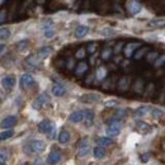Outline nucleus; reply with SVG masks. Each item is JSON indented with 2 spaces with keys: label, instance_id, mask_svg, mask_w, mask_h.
<instances>
[{
  "label": "nucleus",
  "instance_id": "12",
  "mask_svg": "<svg viewBox=\"0 0 165 165\" xmlns=\"http://www.w3.org/2000/svg\"><path fill=\"white\" fill-rule=\"evenodd\" d=\"M65 88L62 87V85H60V84H55L53 87H52V93L55 97H62L65 94Z\"/></svg>",
  "mask_w": 165,
  "mask_h": 165
},
{
  "label": "nucleus",
  "instance_id": "23",
  "mask_svg": "<svg viewBox=\"0 0 165 165\" xmlns=\"http://www.w3.org/2000/svg\"><path fill=\"white\" fill-rule=\"evenodd\" d=\"M149 111H150V108H149V107L142 106V107H140V108H137V109H136L135 114H136V117H144V116L148 114V112H149Z\"/></svg>",
  "mask_w": 165,
  "mask_h": 165
},
{
  "label": "nucleus",
  "instance_id": "35",
  "mask_svg": "<svg viewBox=\"0 0 165 165\" xmlns=\"http://www.w3.org/2000/svg\"><path fill=\"white\" fill-rule=\"evenodd\" d=\"M164 61H165V56H161V59H159L156 62H155V66H160V65L164 62Z\"/></svg>",
  "mask_w": 165,
  "mask_h": 165
},
{
  "label": "nucleus",
  "instance_id": "41",
  "mask_svg": "<svg viewBox=\"0 0 165 165\" xmlns=\"http://www.w3.org/2000/svg\"><path fill=\"white\" fill-rule=\"evenodd\" d=\"M4 50H5V45H0V55L4 52Z\"/></svg>",
  "mask_w": 165,
  "mask_h": 165
},
{
  "label": "nucleus",
  "instance_id": "17",
  "mask_svg": "<svg viewBox=\"0 0 165 165\" xmlns=\"http://www.w3.org/2000/svg\"><path fill=\"white\" fill-rule=\"evenodd\" d=\"M93 154H94V157H95V159H102L103 156L106 155V150H104V148H103V146L98 145L97 148L93 150Z\"/></svg>",
  "mask_w": 165,
  "mask_h": 165
},
{
  "label": "nucleus",
  "instance_id": "43",
  "mask_svg": "<svg viewBox=\"0 0 165 165\" xmlns=\"http://www.w3.org/2000/svg\"><path fill=\"white\" fill-rule=\"evenodd\" d=\"M3 2H4V0H0V4H2V3H3Z\"/></svg>",
  "mask_w": 165,
  "mask_h": 165
},
{
  "label": "nucleus",
  "instance_id": "6",
  "mask_svg": "<svg viewBox=\"0 0 165 165\" xmlns=\"http://www.w3.org/2000/svg\"><path fill=\"white\" fill-rule=\"evenodd\" d=\"M48 95L46 94V93H42L41 95H38V98L36 99L34 102H33V108L34 109H40V108H42L43 107L46 103H48Z\"/></svg>",
  "mask_w": 165,
  "mask_h": 165
},
{
  "label": "nucleus",
  "instance_id": "40",
  "mask_svg": "<svg viewBox=\"0 0 165 165\" xmlns=\"http://www.w3.org/2000/svg\"><path fill=\"white\" fill-rule=\"evenodd\" d=\"M94 50H95V45H90V47H89V52H94Z\"/></svg>",
  "mask_w": 165,
  "mask_h": 165
},
{
  "label": "nucleus",
  "instance_id": "22",
  "mask_svg": "<svg viewBox=\"0 0 165 165\" xmlns=\"http://www.w3.org/2000/svg\"><path fill=\"white\" fill-rule=\"evenodd\" d=\"M14 132L11 130H4L3 132H0V142L2 141H5V140H8L10 137H13Z\"/></svg>",
  "mask_w": 165,
  "mask_h": 165
},
{
  "label": "nucleus",
  "instance_id": "37",
  "mask_svg": "<svg viewBox=\"0 0 165 165\" xmlns=\"http://www.w3.org/2000/svg\"><path fill=\"white\" fill-rule=\"evenodd\" d=\"M156 55H157L156 52H152L151 55H149V57H148V59H149V61H150V60H154V59L156 57Z\"/></svg>",
  "mask_w": 165,
  "mask_h": 165
},
{
  "label": "nucleus",
  "instance_id": "18",
  "mask_svg": "<svg viewBox=\"0 0 165 165\" xmlns=\"http://www.w3.org/2000/svg\"><path fill=\"white\" fill-rule=\"evenodd\" d=\"M81 100L83 102H89V103L98 102V100H99V95H98V94H87V95L81 97Z\"/></svg>",
  "mask_w": 165,
  "mask_h": 165
},
{
  "label": "nucleus",
  "instance_id": "1",
  "mask_svg": "<svg viewBox=\"0 0 165 165\" xmlns=\"http://www.w3.org/2000/svg\"><path fill=\"white\" fill-rule=\"evenodd\" d=\"M38 130H40L41 133H46V135H50L51 137H53L55 126H53V123H51L50 121H42L38 125Z\"/></svg>",
  "mask_w": 165,
  "mask_h": 165
},
{
  "label": "nucleus",
  "instance_id": "33",
  "mask_svg": "<svg viewBox=\"0 0 165 165\" xmlns=\"http://www.w3.org/2000/svg\"><path fill=\"white\" fill-rule=\"evenodd\" d=\"M109 56H111V50H109V48H107V50L103 51L102 57H103V59H109Z\"/></svg>",
  "mask_w": 165,
  "mask_h": 165
},
{
  "label": "nucleus",
  "instance_id": "5",
  "mask_svg": "<svg viewBox=\"0 0 165 165\" xmlns=\"http://www.w3.org/2000/svg\"><path fill=\"white\" fill-rule=\"evenodd\" d=\"M60 160H61V152L57 150L51 151L47 156V164H50V165H56L60 163Z\"/></svg>",
  "mask_w": 165,
  "mask_h": 165
},
{
  "label": "nucleus",
  "instance_id": "31",
  "mask_svg": "<svg viewBox=\"0 0 165 165\" xmlns=\"http://www.w3.org/2000/svg\"><path fill=\"white\" fill-rule=\"evenodd\" d=\"M127 116V112L123 111V109H118L117 112H116V117H119V118H123Z\"/></svg>",
  "mask_w": 165,
  "mask_h": 165
},
{
  "label": "nucleus",
  "instance_id": "44",
  "mask_svg": "<svg viewBox=\"0 0 165 165\" xmlns=\"http://www.w3.org/2000/svg\"><path fill=\"white\" fill-rule=\"evenodd\" d=\"M24 165H28V164H24Z\"/></svg>",
  "mask_w": 165,
  "mask_h": 165
},
{
  "label": "nucleus",
  "instance_id": "15",
  "mask_svg": "<svg viewBox=\"0 0 165 165\" xmlns=\"http://www.w3.org/2000/svg\"><path fill=\"white\" fill-rule=\"evenodd\" d=\"M88 32H89V27H87V26H79L76 28V30H75V36H76L78 38H83Z\"/></svg>",
  "mask_w": 165,
  "mask_h": 165
},
{
  "label": "nucleus",
  "instance_id": "30",
  "mask_svg": "<svg viewBox=\"0 0 165 165\" xmlns=\"http://www.w3.org/2000/svg\"><path fill=\"white\" fill-rule=\"evenodd\" d=\"M27 46H28V41H21L17 45V47H18V50H19V51L26 50V48H27Z\"/></svg>",
  "mask_w": 165,
  "mask_h": 165
},
{
  "label": "nucleus",
  "instance_id": "10",
  "mask_svg": "<svg viewBox=\"0 0 165 165\" xmlns=\"http://www.w3.org/2000/svg\"><path fill=\"white\" fill-rule=\"evenodd\" d=\"M136 128H137V131L138 132H141V133H148L150 130H151V127L146 123V122L144 121H136Z\"/></svg>",
  "mask_w": 165,
  "mask_h": 165
},
{
  "label": "nucleus",
  "instance_id": "13",
  "mask_svg": "<svg viewBox=\"0 0 165 165\" xmlns=\"http://www.w3.org/2000/svg\"><path fill=\"white\" fill-rule=\"evenodd\" d=\"M128 10H130V13L131 14H137L140 10H141V5H140V3L137 2H131L130 4H128Z\"/></svg>",
  "mask_w": 165,
  "mask_h": 165
},
{
  "label": "nucleus",
  "instance_id": "34",
  "mask_svg": "<svg viewBox=\"0 0 165 165\" xmlns=\"http://www.w3.org/2000/svg\"><path fill=\"white\" fill-rule=\"evenodd\" d=\"M84 53H85V51H84V48H81V50H79V51H78V53H76V56H78L79 59H83V57H84Z\"/></svg>",
  "mask_w": 165,
  "mask_h": 165
},
{
  "label": "nucleus",
  "instance_id": "11",
  "mask_svg": "<svg viewBox=\"0 0 165 165\" xmlns=\"http://www.w3.org/2000/svg\"><path fill=\"white\" fill-rule=\"evenodd\" d=\"M88 154H89V146L87 145V142H85V140H84V141H81L80 148H79L78 156L79 157H84V156H87Z\"/></svg>",
  "mask_w": 165,
  "mask_h": 165
},
{
  "label": "nucleus",
  "instance_id": "28",
  "mask_svg": "<svg viewBox=\"0 0 165 165\" xmlns=\"http://www.w3.org/2000/svg\"><path fill=\"white\" fill-rule=\"evenodd\" d=\"M87 69H88V65L85 64V62H81V64H79V66H78V69H76V74H83L84 71H87Z\"/></svg>",
  "mask_w": 165,
  "mask_h": 165
},
{
  "label": "nucleus",
  "instance_id": "20",
  "mask_svg": "<svg viewBox=\"0 0 165 165\" xmlns=\"http://www.w3.org/2000/svg\"><path fill=\"white\" fill-rule=\"evenodd\" d=\"M51 52H52L51 47H48V46L42 47V48H40V51H38V57H40V59H45V57H47Z\"/></svg>",
  "mask_w": 165,
  "mask_h": 165
},
{
  "label": "nucleus",
  "instance_id": "25",
  "mask_svg": "<svg viewBox=\"0 0 165 165\" xmlns=\"http://www.w3.org/2000/svg\"><path fill=\"white\" fill-rule=\"evenodd\" d=\"M98 144H99V146H108L113 144V140L109 137H99L98 138Z\"/></svg>",
  "mask_w": 165,
  "mask_h": 165
},
{
  "label": "nucleus",
  "instance_id": "16",
  "mask_svg": "<svg viewBox=\"0 0 165 165\" xmlns=\"http://www.w3.org/2000/svg\"><path fill=\"white\" fill-rule=\"evenodd\" d=\"M9 159V151L7 149H0V165H7Z\"/></svg>",
  "mask_w": 165,
  "mask_h": 165
},
{
  "label": "nucleus",
  "instance_id": "42",
  "mask_svg": "<svg viewBox=\"0 0 165 165\" xmlns=\"http://www.w3.org/2000/svg\"><path fill=\"white\" fill-rule=\"evenodd\" d=\"M148 157H149V155H144V156H142V161H144V163H146V161L149 160Z\"/></svg>",
  "mask_w": 165,
  "mask_h": 165
},
{
  "label": "nucleus",
  "instance_id": "19",
  "mask_svg": "<svg viewBox=\"0 0 165 165\" xmlns=\"http://www.w3.org/2000/svg\"><path fill=\"white\" fill-rule=\"evenodd\" d=\"M149 27L152 28H163L165 27V19H154L149 23Z\"/></svg>",
  "mask_w": 165,
  "mask_h": 165
},
{
  "label": "nucleus",
  "instance_id": "27",
  "mask_svg": "<svg viewBox=\"0 0 165 165\" xmlns=\"http://www.w3.org/2000/svg\"><path fill=\"white\" fill-rule=\"evenodd\" d=\"M106 75H107V70H106L104 68H99V69H98V71H97V78L99 79V80L104 79Z\"/></svg>",
  "mask_w": 165,
  "mask_h": 165
},
{
  "label": "nucleus",
  "instance_id": "21",
  "mask_svg": "<svg viewBox=\"0 0 165 165\" xmlns=\"http://www.w3.org/2000/svg\"><path fill=\"white\" fill-rule=\"evenodd\" d=\"M84 118L87 121L88 125H91V122L94 119V112L91 111V109H87V111H84Z\"/></svg>",
  "mask_w": 165,
  "mask_h": 165
},
{
  "label": "nucleus",
  "instance_id": "14",
  "mask_svg": "<svg viewBox=\"0 0 165 165\" xmlns=\"http://www.w3.org/2000/svg\"><path fill=\"white\" fill-rule=\"evenodd\" d=\"M69 141H70V133H69V131H66V130L61 131L60 135H59V142L64 145V144H68Z\"/></svg>",
  "mask_w": 165,
  "mask_h": 165
},
{
  "label": "nucleus",
  "instance_id": "7",
  "mask_svg": "<svg viewBox=\"0 0 165 165\" xmlns=\"http://www.w3.org/2000/svg\"><path fill=\"white\" fill-rule=\"evenodd\" d=\"M34 84V78L30 74H23L21 78V87L22 88H28L30 85Z\"/></svg>",
  "mask_w": 165,
  "mask_h": 165
},
{
  "label": "nucleus",
  "instance_id": "38",
  "mask_svg": "<svg viewBox=\"0 0 165 165\" xmlns=\"http://www.w3.org/2000/svg\"><path fill=\"white\" fill-rule=\"evenodd\" d=\"M102 33H104V34H106V33H107V34H111V33H113V30H112V29H103Z\"/></svg>",
  "mask_w": 165,
  "mask_h": 165
},
{
  "label": "nucleus",
  "instance_id": "26",
  "mask_svg": "<svg viewBox=\"0 0 165 165\" xmlns=\"http://www.w3.org/2000/svg\"><path fill=\"white\" fill-rule=\"evenodd\" d=\"M137 46H138L137 43H132V45H128V46L126 47V50H125V53H126V56H131V55H132V51L135 50V48H136Z\"/></svg>",
  "mask_w": 165,
  "mask_h": 165
},
{
  "label": "nucleus",
  "instance_id": "3",
  "mask_svg": "<svg viewBox=\"0 0 165 165\" xmlns=\"http://www.w3.org/2000/svg\"><path fill=\"white\" fill-rule=\"evenodd\" d=\"M121 131V122L117 119H112L107 128V133L109 136H117Z\"/></svg>",
  "mask_w": 165,
  "mask_h": 165
},
{
  "label": "nucleus",
  "instance_id": "29",
  "mask_svg": "<svg viewBox=\"0 0 165 165\" xmlns=\"http://www.w3.org/2000/svg\"><path fill=\"white\" fill-rule=\"evenodd\" d=\"M151 116L154 118H160L163 116V111H160V109H152L151 111Z\"/></svg>",
  "mask_w": 165,
  "mask_h": 165
},
{
  "label": "nucleus",
  "instance_id": "24",
  "mask_svg": "<svg viewBox=\"0 0 165 165\" xmlns=\"http://www.w3.org/2000/svg\"><path fill=\"white\" fill-rule=\"evenodd\" d=\"M9 37H10V30L7 27L0 28V40L4 41V40H8Z\"/></svg>",
  "mask_w": 165,
  "mask_h": 165
},
{
  "label": "nucleus",
  "instance_id": "8",
  "mask_svg": "<svg viewBox=\"0 0 165 165\" xmlns=\"http://www.w3.org/2000/svg\"><path fill=\"white\" fill-rule=\"evenodd\" d=\"M84 119V112L83 111H75L69 116V121L72 123H80Z\"/></svg>",
  "mask_w": 165,
  "mask_h": 165
},
{
  "label": "nucleus",
  "instance_id": "9",
  "mask_svg": "<svg viewBox=\"0 0 165 165\" xmlns=\"http://www.w3.org/2000/svg\"><path fill=\"white\" fill-rule=\"evenodd\" d=\"M2 85L5 88V89H11V88H14V85H15V78L14 76H5L3 78V80H2Z\"/></svg>",
  "mask_w": 165,
  "mask_h": 165
},
{
  "label": "nucleus",
  "instance_id": "2",
  "mask_svg": "<svg viewBox=\"0 0 165 165\" xmlns=\"http://www.w3.org/2000/svg\"><path fill=\"white\" fill-rule=\"evenodd\" d=\"M28 149H30V151L34 152V154H41V152L45 151L46 144H45V141H42V140H34V141L29 144Z\"/></svg>",
  "mask_w": 165,
  "mask_h": 165
},
{
  "label": "nucleus",
  "instance_id": "32",
  "mask_svg": "<svg viewBox=\"0 0 165 165\" xmlns=\"http://www.w3.org/2000/svg\"><path fill=\"white\" fill-rule=\"evenodd\" d=\"M53 34H55V32H53L52 29L45 30V37H46V38H52V37H53Z\"/></svg>",
  "mask_w": 165,
  "mask_h": 165
},
{
  "label": "nucleus",
  "instance_id": "36",
  "mask_svg": "<svg viewBox=\"0 0 165 165\" xmlns=\"http://www.w3.org/2000/svg\"><path fill=\"white\" fill-rule=\"evenodd\" d=\"M5 21V11L2 10L0 11V22H4Z\"/></svg>",
  "mask_w": 165,
  "mask_h": 165
},
{
  "label": "nucleus",
  "instance_id": "39",
  "mask_svg": "<svg viewBox=\"0 0 165 165\" xmlns=\"http://www.w3.org/2000/svg\"><path fill=\"white\" fill-rule=\"evenodd\" d=\"M114 104H116V102H114V100H111V102H107V103H106V106H107V107H112V106H114Z\"/></svg>",
  "mask_w": 165,
  "mask_h": 165
},
{
  "label": "nucleus",
  "instance_id": "4",
  "mask_svg": "<svg viewBox=\"0 0 165 165\" xmlns=\"http://www.w3.org/2000/svg\"><path fill=\"white\" fill-rule=\"evenodd\" d=\"M17 117L15 116H8V117H5L3 121H2V123H0V127L3 128V130H9V128H11L13 126L17 125Z\"/></svg>",
  "mask_w": 165,
  "mask_h": 165
}]
</instances>
